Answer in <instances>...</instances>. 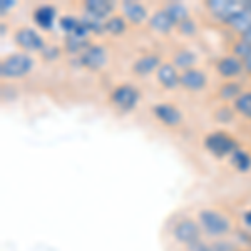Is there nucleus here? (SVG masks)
I'll return each mask as SVG.
<instances>
[{
  "instance_id": "nucleus-2",
  "label": "nucleus",
  "mask_w": 251,
  "mask_h": 251,
  "mask_svg": "<svg viewBox=\"0 0 251 251\" xmlns=\"http://www.w3.org/2000/svg\"><path fill=\"white\" fill-rule=\"evenodd\" d=\"M200 225L211 236H223L229 231V221L221 213L213 209H204L200 213Z\"/></svg>"
},
{
  "instance_id": "nucleus-12",
  "label": "nucleus",
  "mask_w": 251,
  "mask_h": 251,
  "mask_svg": "<svg viewBox=\"0 0 251 251\" xmlns=\"http://www.w3.org/2000/svg\"><path fill=\"white\" fill-rule=\"evenodd\" d=\"M161 67V57L157 54H148V55H143L141 59H137L134 62V69L136 74L139 75H148L151 72H154L156 69Z\"/></svg>"
},
{
  "instance_id": "nucleus-34",
  "label": "nucleus",
  "mask_w": 251,
  "mask_h": 251,
  "mask_svg": "<svg viewBox=\"0 0 251 251\" xmlns=\"http://www.w3.org/2000/svg\"><path fill=\"white\" fill-rule=\"evenodd\" d=\"M12 5H14L12 0H2L0 2V12H2V15H5V10H9Z\"/></svg>"
},
{
  "instance_id": "nucleus-17",
  "label": "nucleus",
  "mask_w": 251,
  "mask_h": 251,
  "mask_svg": "<svg viewBox=\"0 0 251 251\" xmlns=\"http://www.w3.org/2000/svg\"><path fill=\"white\" fill-rule=\"evenodd\" d=\"M84 7H86V12L94 14L100 19H106L107 15L114 10V5H112V2H109V0H87Z\"/></svg>"
},
{
  "instance_id": "nucleus-37",
  "label": "nucleus",
  "mask_w": 251,
  "mask_h": 251,
  "mask_svg": "<svg viewBox=\"0 0 251 251\" xmlns=\"http://www.w3.org/2000/svg\"><path fill=\"white\" fill-rule=\"evenodd\" d=\"M250 251H251V250H250Z\"/></svg>"
},
{
  "instance_id": "nucleus-31",
  "label": "nucleus",
  "mask_w": 251,
  "mask_h": 251,
  "mask_svg": "<svg viewBox=\"0 0 251 251\" xmlns=\"http://www.w3.org/2000/svg\"><path fill=\"white\" fill-rule=\"evenodd\" d=\"M188 251H209L208 248V243L204 241H196V243H191V245H188Z\"/></svg>"
},
{
  "instance_id": "nucleus-20",
  "label": "nucleus",
  "mask_w": 251,
  "mask_h": 251,
  "mask_svg": "<svg viewBox=\"0 0 251 251\" xmlns=\"http://www.w3.org/2000/svg\"><path fill=\"white\" fill-rule=\"evenodd\" d=\"M80 24H82L89 32H96V34H100V32L106 30V22H104V19L97 17L94 14H89V12H86V14L82 15Z\"/></svg>"
},
{
  "instance_id": "nucleus-3",
  "label": "nucleus",
  "mask_w": 251,
  "mask_h": 251,
  "mask_svg": "<svg viewBox=\"0 0 251 251\" xmlns=\"http://www.w3.org/2000/svg\"><path fill=\"white\" fill-rule=\"evenodd\" d=\"M204 148L218 157L233 154L234 151H238L236 141L233 137H229L226 132H213V134H209L204 139Z\"/></svg>"
},
{
  "instance_id": "nucleus-26",
  "label": "nucleus",
  "mask_w": 251,
  "mask_h": 251,
  "mask_svg": "<svg viewBox=\"0 0 251 251\" xmlns=\"http://www.w3.org/2000/svg\"><path fill=\"white\" fill-rule=\"evenodd\" d=\"M220 96L223 97V99H234V97H240V86L234 82H229V84H225V86L221 87L220 91Z\"/></svg>"
},
{
  "instance_id": "nucleus-1",
  "label": "nucleus",
  "mask_w": 251,
  "mask_h": 251,
  "mask_svg": "<svg viewBox=\"0 0 251 251\" xmlns=\"http://www.w3.org/2000/svg\"><path fill=\"white\" fill-rule=\"evenodd\" d=\"M34 67V60L30 55H27L25 52H17V54H12L10 57H7L0 66V74L2 77H24L25 74H29Z\"/></svg>"
},
{
  "instance_id": "nucleus-11",
  "label": "nucleus",
  "mask_w": 251,
  "mask_h": 251,
  "mask_svg": "<svg viewBox=\"0 0 251 251\" xmlns=\"http://www.w3.org/2000/svg\"><path fill=\"white\" fill-rule=\"evenodd\" d=\"M226 24H229V25L233 27L234 30H238L240 34H246L248 30H251V10L246 9L245 3H243V7L238 12H234V14L226 20Z\"/></svg>"
},
{
  "instance_id": "nucleus-5",
  "label": "nucleus",
  "mask_w": 251,
  "mask_h": 251,
  "mask_svg": "<svg viewBox=\"0 0 251 251\" xmlns=\"http://www.w3.org/2000/svg\"><path fill=\"white\" fill-rule=\"evenodd\" d=\"M173 234L179 243H184V245H191V243H196L201 240V228L196 221L193 220H183L179 221L173 229Z\"/></svg>"
},
{
  "instance_id": "nucleus-10",
  "label": "nucleus",
  "mask_w": 251,
  "mask_h": 251,
  "mask_svg": "<svg viewBox=\"0 0 251 251\" xmlns=\"http://www.w3.org/2000/svg\"><path fill=\"white\" fill-rule=\"evenodd\" d=\"M209 10L214 12L220 19H223L226 22L234 12H238L243 7L241 2H231V0H211L208 2Z\"/></svg>"
},
{
  "instance_id": "nucleus-36",
  "label": "nucleus",
  "mask_w": 251,
  "mask_h": 251,
  "mask_svg": "<svg viewBox=\"0 0 251 251\" xmlns=\"http://www.w3.org/2000/svg\"><path fill=\"white\" fill-rule=\"evenodd\" d=\"M245 223L248 226H251V211H248V213L245 214Z\"/></svg>"
},
{
  "instance_id": "nucleus-21",
  "label": "nucleus",
  "mask_w": 251,
  "mask_h": 251,
  "mask_svg": "<svg viewBox=\"0 0 251 251\" xmlns=\"http://www.w3.org/2000/svg\"><path fill=\"white\" fill-rule=\"evenodd\" d=\"M164 10L168 12V15H169V17H171L176 24H181L183 20L189 19L188 9H186L183 3H179V2H171V3H168V5L164 7Z\"/></svg>"
},
{
  "instance_id": "nucleus-18",
  "label": "nucleus",
  "mask_w": 251,
  "mask_h": 251,
  "mask_svg": "<svg viewBox=\"0 0 251 251\" xmlns=\"http://www.w3.org/2000/svg\"><path fill=\"white\" fill-rule=\"evenodd\" d=\"M123 12L131 22L139 24L146 19V9L137 2H124L123 3Z\"/></svg>"
},
{
  "instance_id": "nucleus-9",
  "label": "nucleus",
  "mask_w": 251,
  "mask_h": 251,
  "mask_svg": "<svg viewBox=\"0 0 251 251\" xmlns=\"http://www.w3.org/2000/svg\"><path fill=\"white\" fill-rule=\"evenodd\" d=\"M152 112L166 126H177L181 123V119H183L181 112L174 106H171V104H157V106L152 107Z\"/></svg>"
},
{
  "instance_id": "nucleus-7",
  "label": "nucleus",
  "mask_w": 251,
  "mask_h": 251,
  "mask_svg": "<svg viewBox=\"0 0 251 251\" xmlns=\"http://www.w3.org/2000/svg\"><path fill=\"white\" fill-rule=\"evenodd\" d=\"M206 82L208 79L200 69H188L179 75V84L188 91H201L206 86Z\"/></svg>"
},
{
  "instance_id": "nucleus-14",
  "label": "nucleus",
  "mask_w": 251,
  "mask_h": 251,
  "mask_svg": "<svg viewBox=\"0 0 251 251\" xmlns=\"http://www.w3.org/2000/svg\"><path fill=\"white\" fill-rule=\"evenodd\" d=\"M218 72L225 77H233V75H238L243 71V62L238 57H225L218 62Z\"/></svg>"
},
{
  "instance_id": "nucleus-35",
  "label": "nucleus",
  "mask_w": 251,
  "mask_h": 251,
  "mask_svg": "<svg viewBox=\"0 0 251 251\" xmlns=\"http://www.w3.org/2000/svg\"><path fill=\"white\" fill-rule=\"evenodd\" d=\"M241 62H243V67H245L248 72H251V55L250 57H246L245 60H241Z\"/></svg>"
},
{
  "instance_id": "nucleus-16",
  "label": "nucleus",
  "mask_w": 251,
  "mask_h": 251,
  "mask_svg": "<svg viewBox=\"0 0 251 251\" xmlns=\"http://www.w3.org/2000/svg\"><path fill=\"white\" fill-rule=\"evenodd\" d=\"M54 19H55V9L50 5H42L39 7L37 10L34 12V20L39 27L46 30H50L52 29V24H54Z\"/></svg>"
},
{
  "instance_id": "nucleus-23",
  "label": "nucleus",
  "mask_w": 251,
  "mask_h": 251,
  "mask_svg": "<svg viewBox=\"0 0 251 251\" xmlns=\"http://www.w3.org/2000/svg\"><path fill=\"white\" fill-rule=\"evenodd\" d=\"M234 109L243 116L251 117V92H245L234 100Z\"/></svg>"
},
{
  "instance_id": "nucleus-24",
  "label": "nucleus",
  "mask_w": 251,
  "mask_h": 251,
  "mask_svg": "<svg viewBox=\"0 0 251 251\" xmlns=\"http://www.w3.org/2000/svg\"><path fill=\"white\" fill-rule=\"evenodd\" d=\"M231 159H233V164L236 166L240 171H248L251 168V157L246 154L245 151H241V149H238V151L233 152Z\"/></svg>"
},
{
  "instance_id": "nucleus-13",
  "label": "nucleus",
  "mask_w": 251,
  "mask_h": 251,
  "mask_svg": "<svg viewBox=\"0 0 251 251\" xmlns=\"http://www.w3.org/2000/svg\"><path fill=\"white\" fill-rule=\"evenodd\" d=\"M157 80L161 82V86L166 89H174L179 86V75L173 64H163L157 69Z\"/></svg>"
},
{
  "instance_id": "nucleus-8",
  "label": "nucleus",
  "mask_w": 251,
  "mask_h": 251,
  "mask_svg": "<svg viewBox=\"0 0 251 251\" xmlns=\"http://www.w3.org/2000/svg\"><path fill=\"white\" fill-rule=\"evenodd\" d=\"M80 62L82 66H86L87 69L97 71L106 64V50L100 46H91L86 52H82L80 55Z\"/></svg>"
},
{
  "instance_id": "nucleus-6",
  "label": "nucleus",
  "mask_w": 251,
  "mask_h": 251,
  "mask_svg": "<svg viewBox=\"0 0 251 251\" xmlns=\"http://www.w3.org/2000/svg\"><path fill=\"white\" fill-rule=\"evenodd\" d=\"M15 42L25 50H40L46 47V42L39 35V32H35L30 27H22L15 32Z\"/></svg>"
},
{
  "instance_id": "nucleus-22",
  "label": "nucleus",
  "mask_w": 251,
  "mask_h": 251,
  "mask_svg": "<svg viewBox=\"0 0 251 251\" xmlns=\"http://www.w3.org/2000/svg\"><path fill=\"white\" fill-rule=\"evenodd\" d=\"M194 62H196V55L191 50H179L174 55V67H181L184 71H188V69H191Z\"/></svg>"
},
{
  "instance_id": "nucleus-32",
  "label": "nucleus",
  "mask_w": 251,
  "mask_h": 251,
  "mask_svg": "<svg viewBox=\"0 0 251 251\" xmlns=\"http://www.w3.org/2000/svg\"><path fill=\"white\" fill-rule=\"evenodd\" d=\"M59 55V50L55 47H47V49H44V57H49V59H55Z\"/></svg>"
},
{
  "instance_id": "nucleus-15",
  "label": "nucleus",
  "mask_w": 251,
  "mask_h": 251,
  "mask_svg": "<svg viewBox=\"0 0 251 251\" xmlns=\"http://www.w3.org/2000/svg\"><path fill=\"white\" fill-rule=\"evenodd\" d=\"M149 24H151L152 29H154L156 32H161V34L171 32L173 27L176 25V22H174V20L169 17L168 12H166V10L156 12V14L151 17V20H149Z\"/></svg>"
},
{
  "instance_id": "nucleus-29",
  "label": "nucleus",
  "mask_w": 251,
  "mask_h": 251,
  "mask_svg": "<svg viewBox=\"0 0 251 251\" xmlns=\"http://www.w3.org/2000/svg\"><path fill=\"white\" fill-rule=\"evenodd\" d=\"M79 24H80V20L74 19V17H62V19H60V27L67 32V35L74 34V32L77 30Z\"/></svg>"
},
{
  "instance_id": "nucleus-28",
  "label": "nucleus",
  "mask_w": 251,
  "mask_h": 251,
  "mask_svg": "<svg viewBox=\"0 0 251 251\" xmlns=\"http://www.w3.org/2000/svg\"><path fill=\"white\" fill-rule=\"evenodd\" d=\"M208 248L209 251H238V248L231 241H226V240L208 243Z\"/></svg>"
},
{
  "instance_id": "nucleus-30",
  "label": "nucleus",
  "mask_w": 251,
  "mask_h": 251,
  "mask_svg": "<svg viewBox=\"0 0 251 251\" xmlns=\"http://www.w3.org/2000/svg\"><path fill=\"white\" fill-rule=\"evenodd\" d=\"M177 25H179V30L186 35H193L194 32H196V24H194L191 19H186L181 24H177Z\"/></svg>"
},
{
  "instance_id": "nucleus-27",
  "label": "nucleus",
  "mask_w": 251,
  "mask_h": 251,
  "mask_svg": "<svg viewBox=\"0 0 251 251\" xmlns=\"http://www.w3.org/2000/svg\"><path fill=\"white\" fill-rule=\"evenodd\" d=\"M234 54L240 57V60H245L246 57H250L251 55V44L241 39L240 42L234 44Z\"/></svg>"
},
{
  "instance_id": "nucleus-33",
  "label": "nucleus",
  "mask_w": 251,
  "mask_h": 251,
  "mask_svg": "<svg viewBox=\"0 0 251 251\" xmlns=\"http://www.w3.org/2000/svg\"><path fill=\"white\" fill-rule=\"evenodd\" d=\"M218 117H220L221 121H229L231 119V111H229L228 107H223L220 112H218Z\"/></svg>"
},
{
  "instance_id": "nucleus-19",
  "label": "nucleus",
  "mask_w": 251,
  "mask_h": 251,
  "mask_svg": "<svg viewBox=\"0 0 251 251\" xmlns=\"http://www.w3.org/2000/svg\"><path fill=\"white\" fill-rule=\"evenodd\" d=\"M91 47L87 42V37L79 34H69L66 37V49L71 54H77V52H86Z\"/></svg>"
},
{
  "instance_id": "nucleus-4",
  "label": "nucleus",
  "mask_w": 251,
  "mask_h": 251,
  "mask_svg": "<svg viewBox=\"0 0 251 251\" xmlns=\"http://www.w3.org/2000/svg\"><path fill=\"white\" fill-rule=\"evenodd\" d=\"M139 97L141 94L136 87L129 86V84H124V86H119L112 91L111 102L119 107L121 111H131V109H134Z\"/></svg>"
},
{
  "instance_id": "nucleus-25",
  "label": "nucleus",
  "mask_w": 251,
  "mask_h": 251,
  "mask_svg": "<svg viewBox=\"0 0 251 251\" xmlns=\"http://www.w3.org/2000/svg\"><path fill=\"white\" fill-rule=\"evenodd\" d=\"M126 20L123 17H111L106 22V30L109 34H114V35H119V34H124L126 32Z\"/></svg>"
}]
</instances>
